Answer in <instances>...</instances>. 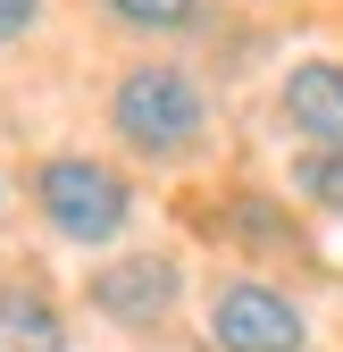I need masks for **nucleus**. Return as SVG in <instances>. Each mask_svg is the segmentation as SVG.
Here are the masks:
<instances>
[{"label":"nucleus","instance_id":"nucleus-4","mask_svg":"<svg viewBox=\"0 0 343 352\" xmlns=\"http://www.w3.org/2000/svg\"><path fill=\"white\" fill-rule=\"evenodd\" d=\"M176 294H185V269H176V260L134 252V260H109V269L93 277V311L101 319H126V327H151V319L176 311Z\"/></svg>","mask_w":343,"mask_h":352},{"label":"nucleus","instance_id":"nucleus-3","mask_svg":"<svg viewBox=\"0 0 343 352\" xmlns=\"http://www.w3.org/2000/svg\"><path fill=\"white\" fill-rule=\"evenodd\" d=\"M209 336H218V352H302L310 344L302 311H293L276 285H251V277L209 302Z\"/></svg>","mask_w":343,"mask_h":352},{"label":"nucleus","instance_id":"nucleus-9","mask_svg":"<svg viewBox=\"0 0 343 352\" xmlns=\"http://www.w3.org/2000/svg\"><path fill=\"white\" fill-rule=\"evenodd\" d=\"M34 17H42V0H0V42H17Z\"/></svg>","mask_w":343,"mask_h":352},{"label":"nucleus","instance_id":"nucleus-6","mask_svg":"<svg viewBox=\"0 0 343 352\" xmlns=\"http://www.w3.org/2000/svg\"><path fill=\"white\" fill-rule=\"evenodd\" d=\"M0 352H67V319L51 311V294L0 285Z\"/></svg>","mask_w":343,"mask_h":352},{"label":"nucleus","instance_id":"nucleus-2","mask_svg":"<svg viewBox=\"0 0 343 352\" xmlns=\"http://www.w3.org/2000/svg\"><path fill=\"white\" fill-rule=\"evenodd\" d=\"M34 201H42V218H51L67 243H109L126 227V210H134L126 176L101 168V160H51L34 176Z\"/></svg>","mask_w":343,"mask_h":352},{"label":"nucleus","instance_id":"nucleus-8","mask_svg":"<svg viewBox=\"0 0 343 352\" xmlns=\"http://www.w3.org/2000/svg\"><path fill=\"white\" fill-rule=\"evenodd\" d=\"M193 9L201 0H109V17L143 25V34H176V25H193Z\"/></svg>","mask_w":343,"mask_h":352},{"label":"nucleus","instance_id":"nucleus-7","mask_svg":"<svg viewBox=\"0 0 343 352\" xmlns=\"http://www.w3.org/2000/svg\"><path fill=\"white\" fill-rule=\"evenodd\" d=\"M293 185H302V201H318V210H343V151L318 143L302 168H293Z\"/></svg>","mask_w":343,"mask_h":352},{"label":"nucleus","instance_id":"nucleus-1","mask_svg":"<svg viewBox=\"0 0 343 352\" xmlns=\"http://www.w3.org/2000/svg\"><path fill=\"white\" fill-rule=\"evenodd\" d=\"M109 118H117V135L134 143V151H151V160H176V151H193V143H201L209 101H201V84H193L185 67H134V76L117 84Z\"/></svg>","mask_w":343,"mask_h":352},{"label":"nucleus","instance_id":"nucleus-5","mask_svg":"<svg viewBox=\"0 0 343 352\" xmlns=\"http://www.w3.org/2000/svg\"><path fill=\"white\" fill-rule=\"evenodd\" d=\"M285 118L302 126L310 143H335L343 151V67L335 59H302L285 76Z\"/></svg>","mask_w":343,"mask_h":352}]
</instances>
